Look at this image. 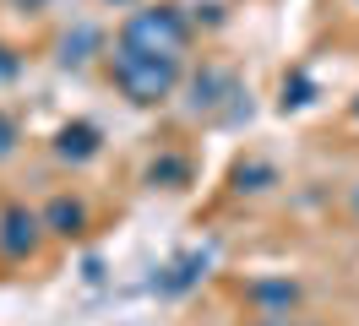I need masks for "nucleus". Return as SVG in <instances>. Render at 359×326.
<instances>
[{
  "label": "nucleus",
  "instance_id": "f03ea898",
  "mask_svg": "<svg viewBox=\"0 0 359 326\" xmlns=\"http://www.w3.org/2000/svg\"><path fill=\"white\" fill-rule=\"evenodd\" d=\"M114 43H126V49H136V55H158V60H180V65H185V49H191V22H185V11H180V6L153 0V6L126 11V22H120Z\"/></svg>",
  "mask_w": 359,
  "mask_h": 326
},
{
  "label": "nucleus",
  "instance_id": "423d86ee",
  "mask_svg": "<svg viewBox=\"0 0 359 326\" xmlns=\"http://www.w3.org/2000/svg\"><path fill=\"white\" fill-rule=\"evenodd\" d=\"M17 147H22V130H17V120H11V114H0V163H6Z\"/></svg>",
  "mask_w": 359,
  "mask_h": 326
},
{
  "label": "nucleus",
  "instance_id": "0eeeda50",
  "mask_svg": "<svg viewBox=\"0 0 359 326\" xmlns=\"http://www.w3.org/2000/svg\"><path fill=\"white\" fill-rule=\"evenodd\" d=\"M17 76H22V55H17L11 43H0V87L17 82Z\"/></svg>",
  "mask_w": 359,
  "mask_h": 326
},
{
  "label": "nucleus",
  "instance_id": "39448f33",
  "mask_svg": "<svg viewBox=\"0 0 359 326\" xmlns=\"http://www.w3.org/2000/svg\"><path fill=\"white\" fill-rule=\"evenodd\" d=\"M44 229L55 239H76L82 229H88V207H82L76 196H49L44 201Z\"/></svg>",
  "mask_w": 359,
  "mask_h": 326
},
{
  "label": "nucleus",
  "instance_id": "9d476101",
  "mask_svg": "<svg viewBox=\"0 0 359 326\" xmlns=\"http://www.w3.org/2000/svg\"><path fill=\"white\" fill-rule=\"evenodd\" d=\"M104 6H131V0H104Z\"/></svg>",
  "mask_w": 359,
  "mask_h": 326
},
{
  "label": "nucleus",
  "instance_id": "7ed1b4c3",
  "mask_svg": "<svg viewBox=\"0 0 359 326\" xmlns=\"http://www.w3.org/2000/svg\"><path fill=\"white\" fill-rule=\"evenodd\" d=\"M44 212H33V207H22V201H11V207H0V256L6 261H33L39 250H44Z\"/></svg>",
  "mask_w": 359,
  "mask_h": 326
},
{
  "label": "nucleus",
  "instance_id": "9b49d317",
  "mask_svg": "<svg viewBox=\"0 0 359 326\" xmlns=\"http://www.w3.org/2000/svg\"><path fill=\"white\" fill-rule=\"evenodd\" d=\"M354 125H359V98H354Z\"/></svg>",
  "mask_w": 359,
  "mask_h": 326
},
{
  "label": "nucleus",
  "instance_id": "6e6552de",
  "mask_svg": "<svg viewBox=\"0 0 359 326\" xmlns=\"http://www.w3.org/2000/svg\"><path fill=\"white\" fill-rule=\"evenodd\" d=\"M348 217H354V223H359V179H354V185H348Z\"/></svg>",
  "mask_w": 359,
  "mask_h": 326
},
{
  "label": "nucleus",
  "instance_id": "f257e3e1",
  "mask_svg": "<svg viewBox=\"0 0 359 326\" xmlns=\"http://www.w3.org/2000/svg\"><path fill=\"white\" fill-rule=\"evenodd\" d=\"M104 65H109L114 93H120L131 109H158V104H169V98L180 93V82H185V65H180V60L136 55V49H126V43H114Z\"/></svg>",
  "mask_w": 359,
  "mask_h": 326
},
{
  "label": "nucleus",
  "instance_id": "1a4fd4ad",
  "mask_svg": "<svg viewBox=\"0 0 359 326\" xmlns=\"http://www.w3.org/2000/svg\"><path fill=\"white\" fill-rule=\"evenodd\" d=\"M17 6H27V11H44L49 0H17Z\"/></svg>",
  "mask_w": 359,
  "mask_h": 326
},
{
  "label": "nucleus",
  "instance_id": "20e7f679",
  "mask_svg": "<svg viewBox=\"0 0 359 326\" xmlns=\"http://www.w3.org/2000/svg\"><path fill=\"white\" fill-rule=\"evenodd\" d=\"M104 152V136H98V125H88V120H71V125H60L55 130V158L60 163H93Z\"/></svg>",
  "mask_w": 359,
  "mask_h": 326
}]
</instances>
